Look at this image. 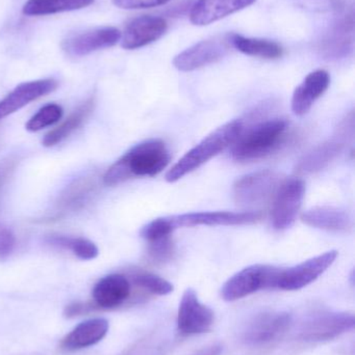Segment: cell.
Listing matches in <instances>:
<instances>
[{
    "label": "cell",
    "mask_w": 355,
    "mask_h": 355,
    "mask_svg": "<svg viewBox=\"0 0 355 355\" xmlns=\"http://www.w3.org/2000/svg\"><path fill=\"white\" fill-rule=\"evenodd\" d=\"M63 108L58 104H47L43 106L35 116L29 119L26 123V130L38 132L42 129L47 128L58 123L62 119Z\"/></svg>",
    "instance_id": "83f0119b"
},
{
    "label": "cell",
    "mask_w": 355,
    "mask_h": 355,
    "mask_svg": "<svg viewBox=\"0 0 355 355\" xmlns=\"http://www.w3.org/2000/svg\"><path fill=\"white\" fill-rule=\"evenodd\" d=\"M244 129L241 120H233L213 131L193 149L185 153L166 174V181L174 183L185 175L194 172L202 164L233 145Z\"/></svg>",
    "instance_id": "7a4b0ae2"
},
{
    "label": "cell",
    "mask_w": 355,
    "mask_h": 355,
    "mask_svg": "<svg viewBox=\"0 0 355 355\" xmlns=\"http://www.w3.org/2000/svg\"><path fill=\"white\" fill-rule=\"evenodd\" d=\"M229 43L238 51L246 55L256 56L265 60H279L283 55V46L271 40L246 37L235 33L229 35Z\"/></svg>",
    "instance_id": "603a6c76"
},
{
    "label": "cell",
    "mask_w": 355,
    "mask_h": 355,
    "mask_svg": "<svg viewBox=\"0 0 355 355\" xmlns=\"http://www.w3.org/2000/svg\"><path fill=\"white\" fill-rule=\"evenodd\" d=\"M337 257V250H331L290 268H281L276 289L296 291L306 287L321 277L335 263Z\"/></svg>",
    "instance_id": "30bf717a"
},
{
    "label": "cell",
    "mask_w": 355,
    "mask_h": 355,
    "mask_svg": "<svg viewBox=\"0 0 355 355\" xmlns=\"http://www.w3.org/2000/svg\"><path fill=\"white\" fill-rule=\"evenodd\" d=\"M16 245L14 234L6 229L0 227V260H4L10 256Z\"/></svg>",
    "instance_id": "1f68e13d"
},
{
    "label": "cell",
    "mask_w": 355,
    "mask_h": 355,
    "mask_svg": "<svg viewBox=\"0 0 355 355\" xmlns=\"http://www.w3.org/2000/svg\"><path fill=\"white\" fill-rule=\"evenodd\" d=\"M231 48L229 37L198 42L173 58V66L181 72H192L222 60Z\"/></svg>",
    "instance_id": "4fadbf2b"
},
{
    "label": "cell",
    "mask_w": 355,
    "mask_h": 355,
    "mask_svg": "<svg viewBox=\"0 0 355 355\" xmlns=\"http://www.w3.org/2000/svg\"><path fill=\"white\" fill-rule=\"evenodd\" d=\"M94 0H28L23 6L27 16H45L56 12L81 10L93 3Z\"/></svg>",
    "instance_id": "d4e9b609"
},
{
    "label": "cell",
    "mask_w": 355,
    "mask_h": 355,
    "mask_svg": "<svg viewBox=\"0 0 355 355\" xmlns=\"http://www.w3.org/2000/svg\"><path fill=\"white\" fill-rule=\"evenodd\" d=\"M302 220L310 227L329 232H346L352 227V215L339 207H314L302 213Z\"/></svg>",
    "instance_id": "7402d4cb"
},
{
    "label": "cell",
    "mask_w": 355,
    "mask_h": 355,
    "mask_svg": "<svg viewBox=\"0 0 355 355\" xmlns=\"http://www.w3.org/2000/svg\"><path fill=\"white\" fill-rule=\"evenodd\" d=\"M174 231L172 223L169 217H160L154 219L142 229L141 236L146 241H158L164 238L171 237V234Z\"/></svg>",
    "instance_id": "f1b7e54d"
},
{
    "label": "cell",
    "mask_w": 355,
    "mask_h": 355,
    "mask_svg": "<svg viewBox=\"0 0 355 355\" xmlns=\"http://www.w3.org/2000/svg\"><path fill=\"white\" fill-rule=\"evenodd\" d=\"M131 294V281L120 273H113L100 279L92 291L94 304L97 308L112 310L127 302Z\"/></svg>",
    "instance_id": "ac0fdd59"
},
{
    "label": "cell",
    "mask_w": 355,
    "mask_h": 355,
    "mask_svg": "<svg viewBox=\"0 0 355 355\" xmlns=\"http://www.w3.org/2000/svg\"><path fill=\"white\" fill-rule=\"evenodd\" d=\"M256 0H197L190 12V21L206 26L252 6Z\"/></svg>",
    "instance_id": "d6986e66"
},
{
    "label": "cell",
    "mask_w": 355,
    "mask_h": 355,
    "mask_svg": "<svg viewBox=\"0 0 355 355\" xmlns=\"http://www.w3.org/2000/svg\"><path fill=\"white\" fill-rule=\"evenodd\" d=\"M304 191V182L298 178L286 180L281 184L275 193L271 212V219L275 230L283 231L293 225L302 208Z\"/></svg>",
    "instance_id": "9c48e42d"
},
{
    "label": "cell",
    "mask_w": 355,
    "mask_h": 355,
    "mask_svg": "<svg viewBox=\"0 0 355 355\" xmlns=\"http://www.w3.org/2000/svg\"><path fill=\"white\" fill-rule=\"evenodd\" d=\"M173 252H174V245H173L171 237L164 238V239L149 243V256L156 262L164 263L170 260Z\"/></svg>",
    "instance_id": "f546056e"
},
{
    "label": "cell",
    "mask_w": 355,
    "mask_h": 355,
    "mask_svg": "<svg viewBox=\"0 0 355 355\" xmlns=\"http://www.w3.org/2000/svg\"><path fill=\"white\" fill-rule=\"evenodd\" d=\"M222 352V345L220 343H215L202 348V349H200L199 352H196L193 355H221Z\"/></svg>",
    "instance_id": "d6a6232c"
},
{
    "label": "cell",
    "mask_w": 355,
    "mask_h": 355,
    "mask_svg": "<svg viewBox=\"0 0 355 355\" xmlns=\"http://www.w3.org/2000/svg\"><path fill=\"white\" fill-rule=\"evenodd\" d=\"M354 315L335 311H314L298 327V339L308 343L329 341L354 329Z\"/></svg>",
    "instance_id": "277c9868"
},
{
    "label": "cell",
    "mask_w": 355,
    "mask_h": 355,
    "mask_svg": "<svg viewBox=\"0 0 355 355\" xmlns=\"http://www.w3.org/2000/svg\"><path fill=\"white\" fill-rule=\"evenodd\" d=\"M51 242L56 245L68 248L74 256L83 261L94 260L99 254L96 244L85 238L53 237Z\"/></svg>",
    "instance_id": "4316f807"
},
{
    "label": "cell",
    "mask_w": 355,
    "mask_h": 355,
    "mask_svg": "<svg viewBox=\"0 0 355 355\" xmlns=\"http://www.w3.org/2000/svg\"><path fill=\"white\" fill-rule=\"evenodd\" d=\"M131 279L135 286L154 295H168L174 289L167 279L146 271H135L131 275Z\"/></svg>",
    "instance_id": "484cf974"
},
{
    "label": "cell",
    "mask_w": 355,
    "mask_h": 355,
    "mask_svg": "<svg viewBox=\"0 0 355 355\" xmlns=\"http://www.w3.org/2000/svg\"><path fill=\"white\" fill-rule=\"evenodd\" d=\"M281 177L272 171H260L240 178L233 185V198L241 206H254L266 202L276 193Z\"/></svg>",
    "instance_id": "8fae6325"
},
{
    "label": "cell",
    "mask_w": 355,
    "mask_h": 355,
    "mask_svg": "<svg viewBox=\"0 0 355 355\" xmlns=\"http://www.w3.org/2000/svg\"><path fill=\"white\" fill-rule=\"evenodd\" d=\"M121 37L122 35L116 27H98L67 40L64 49L70 55L85 56L97 50L113 47L120 41Z\"/></svg>",
    "instance_id": "e0dca14e"
},
{
    "label": "cell",
    "mask_w": 355,
    "mask_h": 355,
    "mask_svg": "<svg viewBox=\"0 0 355 355\" xmlns=\"http://www.w3.org/2000/svg\"><path fill=\"white\" fill-rule=\"evenodd\" d=\"M108 329L110 324L106 319L95 318L83 321L62 340L60 347L67 352L91 347L106 337Z\"/></svg>",
    "instance_id": "44dd1931"
},
{
    "label": "cell",
    "mask_w": 355,
    "mask_h": 355,
    "mask_svg": "<svg viewBox=\"0 0 355 355\" xmlns=\"http://www.w3.org/2000/svg\"><path fill=\"white\" fill-rule=\"evenodd\" d=\"M94 105H95L94 100L90 99L89 101L83 104L81 107L77 108L63 124L45 135L43 141H42L44 147H53V146L62 143L67 137H70V135H72L87 120L88 116L94 110Z\"/></svg>",
    "instance_id": "cb8c5ba5"
},
{
    "label": "cell",
    "mask_w": 355,
    "mask_h": 355,
    "mask_svg": "<svg viewBox=\"0 0 355 355\" xmlns=\"http://www.w3.org/2000/svg\"><path fill=\"white\" fill-rule=\"evenodd\" d=\"M331 85V76L325 70L310 73L296 87L292 97V110L297 116L308 114L313 104L321 97Z\"/></svg>",
    "instance_id": "ffe728a7"
},
{
    "label": "cell",
    "mask_w": 355,
    "mask_h": 355,
    "mask_svg": "<svg viewBox=\"0 0 355 355\" xmlns=\"http://www.w3.org/2000/svg\"><path fill=\"white\" fill-rule=\"evenodd\" d=\"M56 87L58 83L51 78L21 83L0 102V120L15 114L31 102L52 93Z\"/></svg>",
    "instance_id": "2e32d148"
},
{
    "label": "cell",
    "mask_w": 355,
    "mask_h": 355,
    "mask_svg": "<svg viewBox=\"0 0 355 355\" xmlns=\"http://www.w3.org/2000/svg\"><path fill=\"white\" fill-rule=\"evenodd\" d=\"M293 316L286 311H263L252 316L242 329V341L246 345H267L283 337L291 325Z\"/></svg>",
    "instance_id": "8992f818"
},
{
    "label": "cell",
    "mask_w": 355,
    "mask_h": 355,
    "mask_svg": "<svg viewBox=\"0 0 355 355\" xmlns=\"http://www.w3.org/2000/svg\"><path fill=\"white\" fill-rule=\"evenodd\" d=\"M281 269L262 264L246 267L227 279L221 289V296L226 302H236L261 290L276 289Z\"/></svg>",
    "instance_id": "5b68a950"
},
{
    "label": "cell",
    "mask_w": 355,
    "mask_h": 355,
    "mask_svg": "<svg viewBox=\"0 0 355 355\" xmlns=\"http://www.w3.org/2000/svg\"><path fill=\"white\" fill-rule=\"evenodd\" d=\"M215 322L212 309L200 302L193 289L183 294L177 312V331L181 336L201 335L208 333Z\"/></svg>",
    "instance_id": "7c38bea8"
},
{
    "label": "cell",
    "mask_w": 355,
    "mask_h": 355,
    "mask_svg": "<svg viewBox=\"0 0 355 355\" xmlns=\"http://www.w3.org/2000/svg\"><path fill=\"white\" fill-rule=\"evenodd\" d=\"M170 162V153L160 139H149L138 144L117 160L106 173L104 182L116 186L135 177H154Z\"/></svg>",
    "instance_id": "6da1fadb"
},
{
    "label": "cell",
    "mask_w": 355,
    "mask_h": 355,
    "mask_svg": "<svg viewBox=\"0 0 355 355\" xmlns=\"http://www.w3.org/2000/svg\"><path fill=\"white\" fill-rule=\"evenodd\" d=\"M170 1L171 0H113V3L123 10H145L162 6Z\"/></svg>",
    "instance_id": "4dcf8cb0"
},
{
    "label": "cell",
    "mask_w": 355,
    "mask_h": 355,
    "mask_svg": "<svg viewBox=\"0 0 355 355\" xmlns=\"http://www.w3.org/2000/svg\"><path fill=\"white\" fill-rule=\"evenodd\" d=\"M289 123L283 119H271L242 131L233 144L231 155L237 162H252L272 154L283 144Z\"/></svg>",
    "instance_id": "3957f363"
},
{
    "label": "cell",
    "mask_w": 355,
    "mask_h": 355,
    "mask_svg": "<svg viewBox=\"0 0 355 355\" xmlns=\"http://www.w3.org/2000/svg\"><path fill=\"white\" fill-rule=\"evenodd\" d=\"M354 116L350 114L342 122L338 135L333 139L317 146L312 151L306 153L298 162L296 171L299 174H315L329 166L343 151L345 141L354 137Z\"/></svg>",
    "instance_id": "52a82bcc"
},
{
    "label": "cell",
    "mask_w": 355,
    "mask_h": 355,
    "mask_svg": "<svg viewBox=\"0 0 355 355\" xmlns=\"http://www.w3.org/2000/svg\"><path fill=\"white\" fill-rule=\"evenodd\" d=\"M354 48V6L340 10L329 31L319 42L318 50L323 58L338 60L347 58Z\"/></svg>",
    "instance_id": "ba28073f"
},
{
    "label": "cell",
    "mask_w": 355,
    "mask_h": 355,
    "mask_svg": "<svg viewBox=\"0 0 355 355\" xmlns=\"http://www.w3.org/2000/svg\"><path fill=\"white\" fill-rule=\"evenodd\" d=\"M168 22L158 16L138 17L127 25L122 37V47L127 50L139 49L158 41L166 33Z\"/></svg>",
    "instance_id": "9a60e30c"
},
{
    "label": "cell",
    "mask_w": 355,
    "mask_h": 355,
    "mask_svg": "<svg viewBox=\"0 0 355 355\" xmlns=\"http://www.w3.org/2000/svg\"><path fill=\"white\" fill-rule=\"evenodd\" d=\"M262 212L246 211V212H231V211H208V212L185 213V214L168 216L174 230L183 227L196 225H252L263 218Z\"/></svg>",
    "instance_id": "5bb4252c"
}]
</instances>
